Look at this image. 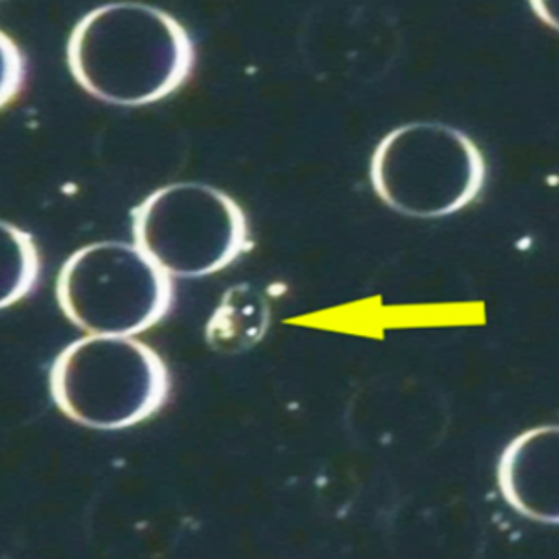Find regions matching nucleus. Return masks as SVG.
<instances>
[{
    "label": "nucleus",
    "instance_id": "f257e3e1",
    "mask_svg": "<svg viewBox=\"0 0 559 559\" xmlns=\"http://www.w3.org/2000/svg\"><path fill=\"white\" fill-rule=\"evenodd\" d=\"M68 68L99 102L140 107L189 79L194 45L185 26L144 2H110L86 13L68 39Z\"/></svg>",
    "mask_w": 559,
    "mask_h": 559
},
{
    "label": "nucleus",
    "instance_id": "423d86ee",
    "mask_svg": "<svg viewBox=\"0 0 559 559\" xmlns=\"http://www.w3.org/2000/svg\"><path fill=\"white\" fill-rule=\"evenodd\" d=\"M503 500L527 521L559 522V429L535 427L509 442L498 463Z\"/></svg>",
    "mask_w": 559,
    "mask_h": 559
},
{
    "label": "nucleus",
    "instance_id": "20e7f679",
    "mask_svg": "<svg viewBox=\"0 0 559 559\" xmlns=\"http://www.w3.org/2000/svg\"><path fill=\"white\" fill-rule=\"evenodd\" d=\"M57 300L88 336H136L170 310L173 276L134 242H92L64 261Z\"/></svg>",
    "mask_w": 559,
    "mask_h": 559
},
{
    "label": "nucleus",
    "instance_id": "f03ea898",
    "mask_svg": "<svg viewBox=\"0 0 559 559\" xmlns=\"http://www.w3.org/2000/svg\"><path fill=\"white\" fill-rule=\"evenodd\" d=\"M49 390L79 426L120 431L165 405L170 377L159 353L133 336H86L55 358Z\"/></svg>",
    "mask_w": 559,
    "mask_h": 559
},
{
    "label": "nucleus",
    "instance_id": "0eeeda50",
    "mask_svg": "<svg viewBox=\"0 0 559 559\" xmlns=\"http://www.w3.org/2000/svg\"><path fill=\"white\" fill-rule=\"evenodd\" d=\"M271 321L269 302L250 284L231 287L205 326V340L221 355H241L265 336Z\"/></svg>",
    "mask_w": 559,
    "mask_h": 559
},
{
    "label": "nucleus",
    "instance_id": "6e6552de",
    "mask_svg": "<svg viewBox=\"0 0 559 559\" xmlns=\"http://www.w3.org/2000/svg\"><path fill=\"white\" fill-rule=\"evenodd\" d=\"M2 300L0 306L15 305L33 292L39 276L38 248L26 231L2 221Z\"/></svg>",
    "mask_w": 559,
    "mask_h": 559
},
{
    "label": "nucleus",
    "instance_id": "39448f33",
    "mask_svg": "<svg viewBox=\"0 0 559 559\" xmlns=\"http://www.w3.org/2000/svg\"><path fill=\"white\" fill-rule=\"evenodd\" d=\"M134 245L176 278H202L231 265L248 242L241 205L211 185H166L133 213Z\"/></svg>",
    "mask_w": 559,
    "mask_h": 559
},
{
    "label": "nucleus",
    "instance_id": "7ed1b4c3",
    "mask_svg": "<svg viewBox=\"0 0 559 559\" xmlns=\"http://www.w3.org/2000/svg\"><path fill=\"white\" fill-rule=\"evenodd\" d=\"M485 176L484 155L474 140L440 121H413L390 131L369 165L377 197L413 218H442L464 210L484 189Z\"/></svg>",
    "mask_w": 559,
    "mask_h": 559
}]
</instances>
